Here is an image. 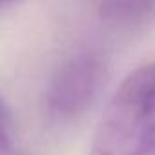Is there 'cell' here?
<instances>
[{
  "label": "cell",
  "instance_id": "obj_1",
  "mask_svg": "<svg viewBox=\"0 0 155 155\" xmlns=\"http://www.w3.org/2000/svg\"><path fill=\"white\" fill-rule=\"evenodd\" d=\"M90 155H155V62L128 73L110 97Z\"/></svg>",
  "mask_w": 155,
  "mask_h": 155
},
{
  "label": "cell",
  "instance_id": "obj_2",
  "mask_svg": "<svg viewBox=\"0 0 155 155\" xmlns=\"http://www.w3.org/2000/svg\"><path fill=\"white\" fill-rule=\"evenodd\" d=\"M108 79V58L99 51H79L53 73L46 90V113L53 124H73L97 102Z\"/></svg>",
  "mask_w": 155,
  "mask_h": 155
},
{
  "label": "cell",
  "instance_id": "obj_3",
  "mask_svg": "<svg viewBox=\"0 0 155 155\" xmlns=\"http://www.w3.org/2000/svg\"><path fill=\"white\" fill-rule=\"evenodd\" d=\"M97 15L113 31H140L155 20V0H99Z\"/></svg>",
  "mask_w": 155,
  "mask_h": 155
},
{
  "label": "cell",
  "instance_id": "obj_4",
  "mask_svg": "<svg viewBox=\"0 0 155 155\" xmlns=\"http://www.w3.org/2000/svg\"><path fill=\"white\" fill-rule=\"evenodd\" d=\"M13 142H15V124L9 115L6 101H2V108H0V150H2V155H9Z\"/></svg>",
  "mask_w": 155,
  "mask_h": 155
},
{
  "label": "cell",
  "instance_id": "obj_5",
  "mask_svg": "<svg viewBox=\"0 0 155 155\" xmlns=\"http://www.w3.org/2000/svg\"><path fill=\"white\" fill-rule=\"evenodd\" d=\"M2 2H9V0H2Z\"/></svg>",
  "mask_w": 155,
  "mask_h": 155
}]
</instances>
